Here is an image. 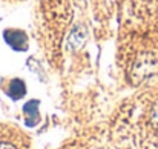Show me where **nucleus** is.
I'll return each mask as SVG.
<instances>
[{"mask_svg":"<svg viewBox=\"0 0 158 149\" xmlns=\"http://www.w3.org/2000/svg\"><path fill=\"white\" fill-rule=\"evenodd\" d=\"M0 149H15L12 145H9V143H2L0 142Z\"/></svg>","mask_w":158,"mask_h":149,"instance_id":"423d86ee","label":"nucleus"},{"mask_svg":"<svg viewBox=\"0 0 158 149\" xmlns=\"http://www.w3.org/2000/svg\"><path fill=\"white\" fill-rule=\"evenodd\" d=\"M25 92H26V89H25V85H23L22 80H14V82H11V88H9V96H11V99H14V100L22 99V97L25 96Z\"/></svg>","mask_w":158,"mask_h":149,"instance_id":"20e7f679","label":"nucleus"},{"mask_svg":"<svg viewBox=\"0 0 158 149\" xmlns=\"http://www.w3.org/2000/svg\"><path fill=\"white\" fill-rule=\"evenodd\" d=\"M151 125L158 131V100L154 103V106L151 109Z\"/></svg>","mask_w":158,"mask_h":149,"instance_id":"39448f33","label":"nucleus"},{"mask_svg":"<svg viewBox=\"0 0 158 149\" xmlns=\"http://www.w3.org/2000/svg\"><path fill=\"white\" fill-rule=\"evenodd\" d=\"M25 111V120H26V125L28 126H35L37 121H39V101L37 100H31L25 104L23 108Z\"/></svg>","mask_w":158,"mask_h":149,"instance_id":"f03ea898","label":"nucleus"},{"mask_svg":"<svg viewBox=\"0 0 158 149\" xmlns=\"http://www.w3.org/2000/svg\"><path fill=\"white\" fill-rule=\"evenodd\" d=\"M158 69V62L151 57V55H144L141 57L140 60L135 62L134 65V69H132V77H134V82L135 83H140L141 80L148 79V77H152Z\"/></svg>","mask_w":158,"mask_h":149,"instance_id":"f257e3e1","label":"nucleus"},{"mask_svg":"<svg viewBox=\"0 0 158 149\" xmlns=\"http://www.w3.org/2000/svg\"><path fill=\"white\" fill-rule=\"evenodd\" d=\"M85 39H86V31H85V28H83V26H77V28L71 32L68 42H69V46H71L72 49H78V48L85 43Z\"/></svg>","mask_w":158,"mask_h":149,"instance_id":"7ed1b4c3","label":"nucleus"}]
</instances>
